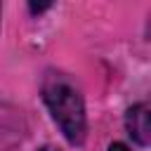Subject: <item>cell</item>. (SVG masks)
Wrapping results in <instances>:
<instances>
[{
  "instance_id": "6da1fadb",
  "label": "cell",
  "mask_w": 151,
  "mask_h": 151,
  "mask_svg": "<svg viewBox=\"0 0 151 151\" xmlns=\"http://www.w3.org/2000/svg\"><path fill=\"white\" fill-rule=\"evenodd\" d=\"M42 101L50 109L54 123L68 139V144L80 146L87 134V118H85V104L80 92L61 78L47 80L42 87Z\"/></svg>"
},
{
  "instance_id": "7a4b0ae2",
  "label": "cell",
  "mask_w": 151,
  "mask_h": 151,
  "mask_svg": "<svg viewBox=\"0 0 151 151\" xmlns=\"http://www.w3.org/2000/svg\"><path fill=\"white\" fill-rule=\"evenodd\" d=\"M125 127H127V134L146 146L151 142V120H149V106L146 104H134L127 113H125Z\"/></svg>"
},
{
  "instance_id": "3957f363",
  "label": "cell",
  "mask_w": 151,
  "mask_h": 151,
  "mask_svg": "<svg viewBox=\"0 0 151 151\" xmlns=\"http://www.w3.org/2000/svg\"><path fill=\"white\" fill-rule=\"evenodd\" d=\"M109 151H130L125 144H120V142H113L111 146H109Z\"/></svg>"
},
{
  "instance_id": "277c9868",
  "label": "cell",
  "mask_w": 151,
  "mask_h": 151,
  "mask_svg": "<svg viewBox=\"0 0 151 151\" xmlns=\"http://www.w3.org/2000/svg\"><path fill=\"white\" fill-rule=\"evenodd\" d=\"M40 151H59V149H54V146H42Z\"/></svg>"
}]
</instances>
